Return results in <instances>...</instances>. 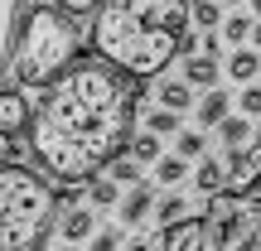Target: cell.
I'll list each match as a JSON object with an SVG mask.
<instances>
[{
	"mask_svg": "<svg viewBox=\"0 0 261 251\" xmlns=\"http://www.w3.org/2000/svg\"><path fill=\"white\" fill-rule=\"evenodd\" d=\"M136 102L140 77L116 73L102 58H73L54 82H44V97L29 111L24 135L34 164L58 184H87L126 150Z\"/></svg>",
	"mask_w": 261,
	"mask_h": 251,
	"instance_id": "1",
	"label": "cell"
},
{
	"mask_svg": "<svg viewBox=\"0 0 261 251\" xmlns=\"http://www.w3.org/2000/svg\"><path fill=\"white\" fill-rule=\"evenodd\" d=\"M189 29V0H97L92 48L126 77H160L179 58Z\"/></svg>",
	"mask_w": 261,
	"mask_h": 251,
	"instance_id": "2",
	"label": "cell"
},
{
	"mask_svg": "<svg viewBox=\"0 0 261 251\" xmlns=\"http://www.w3.org/2000/svg\"><path fill=\"white\" fill-rule=\"evenodd\" d=\"M83 48V29H77V15L58 5H34L29 15H19L15 44H10V68H15L19 87H44L63 73L68 63Z\"/></svg>",
	"mask_w": 261,
	"mask_h": 251,
	"instance_id": "3",
	"label": "cell"
},
{
	"mask_svg": "<svg viewBox=\"0 0 261 251\" xmlns=\"http://www.w3.org/2000/svg\"><path fill=\"white\" fill-rule=\"evenodd\" d=\"M54 188L24 164H0V251H39L54 232Z\"/></svg>",
	"mask_w": 261,
	"mask_h": 251,
	"instance_id": "4",
	"label": "cell"
},
{
	"mask_svg": "<svg viewBox=\"0 0 261 251\" xmlns=\"http://www.w3.org/2000/svg\"><path fill=\"white\" fill-rule=\"evenodd\" d=\"M24 126H29V102H24V92H19V87H5V92H0V164L15 155Z\"/></svg>",
	"mask_w": 261,
	"mask_h": 251,
	"instance_id": "5",
	"label": "cell"
},
{
	"mask_svg": "<svg viewBox=\"0 0 261 251\" xmlns=\"http://www.w3.org/2000/svg\"><path fill=\"white\" fill-rule=\"evenodd\" d=\"M223 174H227V184H232V193H247V188L261 184V135H247V145L232 150Z\"/></svg>",
	"mask_w": 261,
	"mask_h": 251,
	"instance_id": "6",
	"label": "cell"
},
{
	"mask_svg": "<svg viewBox=\"0 0 261 251\" xmlns=\"http://www.w3.org/2000/svg\"><path fill=\"white\" fill-rule=\"evenodd\" d=\"M203 246H208L203 217H179V222H169L165 237H160V251H203Z\"/></svg>",
	"mask_w": 261,
	"mask_h": 251,
	"instance_id": "7",
	"label": "cell"
},
{
	"mask_svg": "<svg viewBox=\"0 0 261 251\" xmlns=\"http://www.w3.org/2000/svg\"><path fill=\"white\" fill-rule=\"evenodd\" d=\"M19 15H24V0H0V73H5V63H10V44H15Z\"/></svg>",
	"mask_w": 261,
	"mask_h": 251,
	"instance_id": "8",
	"label": "cell"
},
{
	"mask_svg": "<svg viewBox=\"0 0 261 251\" xmlns=\"http://www.w3.org/2000/svg\"><path fill=\"white\" fill-rule=\"evenodd\" d=\"M184 82H189V87H213V82H218V63H213V53L189 58V63H184Z\"/></svg>",
	"mask_w": 261,
	"mask_h": 251,
	"instance_id": "9",
	"label": "cell"
},
{
	"mask_svg": "<svg viewBox=\"0 0 261 251\" xmlns=\"http://www.w3.org/2000/svg\"><path fill=\"white\" fill-rule=\"evenodd\" d=\"M58 232H63V242H87V237H92V208H73V213L58 222Z\"/></svg>",
	"mask_w": 261,
	"mask_h": 251,
	"instance_id": "10",
	"label": "cell"
},
{
	"mask_svg": "<svg viewBox=\"0 0 261 251\" xmlns=\"http://www.w3.org/2000/svg\"><path fill=\"white\" fill-rule=\"evenodd\" d=\"M194 184H198V193H218V188L227 184V174H223V164H218V159L203 155V164L194 169Z\"/></svg>",
	"mask_w": 261,
	"mask_h": 251,
	"instance_id": "11",
	"label": "cell"
},
{
	"mask_svg": "<svg viewBox=\"0 0 261 251\" xmlns=\"http://www.w3.org/2000/svg\"><path fill=\"white\" fill-rule=\"evenodd\" d=\"M126 150H130L126 159H136V164H155V159H160V135H150V130H145V135H130Z\"/></svg>",
	"mask_w": 261,
	"mask_h": 251,
	"instance_id": "12",
	"label": "cell"
},
{
	"mask_svg": "<svg viewBox=\"0 0 261 251\" xmlns=\"http://www.w3.org/2000/svg\"><path fill=\"white\" fill-rule=\"evenodd\" d=\"M223 116H227V97L218 87H208V97L198 102V126H218Z\"/></svg>",
	"mask_w": 261,
	"mask_h": 251,
	"instance_id": "13",
	"label": "cell"
},
{
	"mask_svg": "<svg viewBox=\"0 0 261 251\" xmlns=\"http://www.w3.org/2000/svg\"><path fill=\"white\" fill-rule=\"evenodd\" d=\"M150 203H155V198H150V188L136 184V188L126 193V203H121V217H126V222H140V217L150 213Z\"/></svg>",
	"mask_w": 261,
	"mask_h": 251,
	"instance_id": "14",
	"label": "cell"
},
{
	"mask_svg": "<svg viewBox=\"0 0 261 251\" xmlns=\"http://www.w3.org/2000/svg\"><path fill=\"white\" fill-rule=\"evenodd\" d=\"M227 73H232L237 82H252V77L261 73V58H256V53H247V48H237V53L227 58Z\"/></svg>",
	"mask_w": 261,
	"mask_h": 251,
	"instance_id": "15",
	"label": "cell"
},
{
	"mask_svg": "<svg viewBox=\"0 0 261 251\" xmlns=\"http://www.w3.org/2000/svg\"><path fill=\"white\" fill-rule=\"evenodd\" d=\"M160 106H165V111H184L189 102H194V97H189V82H160Z\"/></svg>",
	"mask_w": 261,
	"mask_h": 251,
	"instance_id": "16",
	"label": "cell"
},
{
	"mask_svg": "<svg viewBox=\"0 0 261 251\" xmlns=\"http://www.w3.org/2000/svg\"><path fill=\"white\" fill-rule=\"evenodd\" d=\"M116 198H121V193H116V184H112V179H87V203H92V208H112L116 203Z\"/></svg>",
	"mask_w": 261,
	"mask_h": 251,
	"instance_id": "17",
	"label": "cell"
},
{
	"mask_svg": "<svg viewBox=\"0 0 261 251\" xmlns=\"http://www.w3.org/2000/svg\"><path fill=\"white\" fill-rule=\"evenodd\" d=\"M189 19H198L203 29H218L223 24V5H218V0H194V5H189Z\"/></svg>",
	"mask_w": 261,
	"mask_h": 251,
	"instance_id": "18",
	"label": "cell"
},
{
	"mask_svg": "<svg viewBox=\"0 0 261 251\" xmlns=\"http://www.w3.org/2000/svg\"><path fill=\"white\" fill-rule=\"evenodd\" d=\"M145 130H150V135H174V130H179V111H165V106H155V111L145 116Z\"/></svg>",
	"mask_w": 261,
	"mask_h": 251,
	"instance_id": "19",
	"label": "cell"
},
{
	"mask_svg": "<svg viewBox=\"0 0 261 251\" xmlns=\"http://www.w3.org/2000/svg\"><path fill=\"white\" fill-rule=\"evenodd\" d=\"M218 130H223V140L227 145H247V135H252V130H247V121H237V116H223V121H218Z\"/></svg>",
	"mask_w": 261,
	"mask_h": 251,
	"instance_id": "20",
	"label": "cell"
},
{
	"mask_svg": "<svg viewBox=\"0 0 261 251\" xmlns=\"http://www.w3.org/2000/svg\"><path fill=\"white\" fill-rule=\"evenodd\" d=\"M155 179H160V184H179V179H184V159H179V155L155 159Z\"/></svg>",
	"mask_w": 261,
	"mask_h": 251,
	"instance_id": "21",
	"label": "cell"
},
{
	"mask_svg": "<svg viewBox=\"0 0 261 251\" xmlns=\"http://www.w3.org/2000/svg\"><path fill=\"white\" fill-rule=\"evenodd\" d=\"M179 135V159H198L203 155V135L198 130H174Z\"/></svg>",
	"mask_w": 261,
	"mask_h": 251,
	"instance_id": "22",
	"label": "cell"
},
{
	"mask_svg": "<svg viewBox=\"0 0 261 251\" xmlns=\"http://www.w3.org/2000/svg\"><path fill=\"white\" fill-rule=\"evenodd\" d=\"M107 169H112V184H136V159H121V155H116V159H107Z\"/></svg>",
	"mask_w": 261,
	"mask_h": 251,
	"instance_id": "23",
	"label": "cell"
},
{
	"mask_svg": "<svg viewBox=\"0 0 261 251\" xmlns=\"http://www.w3.org/2000/svg\"><path fill=\"white\" fill-rule=\"evenodd\" d=\"M247 34H252V19H242V15L223 19V39H227V44H242Z\"/></svg>",
	"mask_w": 261,
	"mask_h": 251,
	"instance_id": "24",
	"label": "cell"
},
{
	"mask_svg": "<svg viewBox=\"0 0 261 251\" xmlns=\"http://www.w3.org/2000/svg\"><path fill=\"white\" fill-rule=\"evenodd\" d=\"M155 213H160V227H169V222H179V217H184V198H179V193H169L165 203L155 208Z\"/></svg>",
	"mask_w": 261,
	"mask_h": 251,
	"instance_id": "25",
	"label": "cell"
},
{
	"mask_svg": "<svg viewBox=\"0 0 261 251\" xmlns=\"http://www.w3.org/2000/svg\"><path fill=\"white\" fill-rule=\"evenodd\" d=\"M48 5L68 10V15H87V10H97V0H48Z\"/></svg>",
	"mask_w": 261,
	"mask_h": 251,
	"instance_id": "26",
	"label": "cell"
},
{
	"mask_svg": "<svg viewBox=\"0 0 261 251\" xmlns=\"http://www.w3.org/2000/svg\"><path fill=\"white\" fill-rule=\"evenodd\" d=\"M242 111L261 116V87H247V92H242Z\"/></svg>",
	"mask_w": 261,
	"mask_h": 251,
	"instance_id": "27",
	"label": "cell"
},
{
	"mask_svg": "<svg viewBox=\"0 0 261 251\" xmlns=\"http://www.w3.org/2000/svg\"><path fill=\"white\" fill-rule=\"evenodd\" d=\"M92 251H116V232H97L92 237Z\"/></svg>",
	"mask_w": 261,
	"mask_h": 251,
	"instance_id": "28",
	"label": "cell"
},
{
	"mask_svg": "<svg viewBox=\"0 0 261 251\" xmlns=\"http://www.w3.org/2000/svg\"><path fill=\"white\" fill-rule=\"evenodd\" d=\"M126 251H155V246H150V242H130Z\"/></svg>",
	"mask_w": 261,
	"mask_h": 251,
	"instance_id": "29",
	"label": "cell"
},
{
	"mask_svg": "<svg viewBox=\"0 0 261 251\" xmlns=\"http://www.w3.org/2000/svg\"><path fill=\"white\" fill-rule=\"evenodd\" d=\"M252 39H256V48H261V19H256V24H252Z\"/></svg>",
	"mask_w": 261,
	"mask_h": 251,
	"instance_id": "30",
	"label": "cell"
},
{
	"mask_svg": "<svg viewBox=\"0 0 261 251\" xmlns=\"http://www.w3.org/2000/svg\"><path fill=\"white\" fill-rule=\"evenodd\" d=\"M218 5H242V0H218Z\"/></svg>",
	"mask_w": 261,
	"mask_h": 251,
	"instance_id": "31",
	"label": "cell"
},
{
	"mask_svg": "<svg viewBox=\"0 0 261 251\" xmlns=\"http://www.w3.org/2000/svg\"><path fill=\"white\" fill-rule=\"evenodd\" d=\"M252 251H261V237H256V242H252Z\"/></svg>",
	"mask_w": 261,
	"mask_h": 251,
	"instance_id": "32",
	"label": "cell"
},
{
	"mask_svg": "<svg viewBox=\"0 0 261 251\" xmlns=\"http://www.w3.org/2000/svg\"><path fill=\"white\" fill-rule=\"evenodd\" d=\"M252 10H261V0H252Z\"/></svg>",
	"mask_w": 261,
	"mask_h": 251,
	"instance_id": "33",
	"label": "cell"
}]
</instances>
